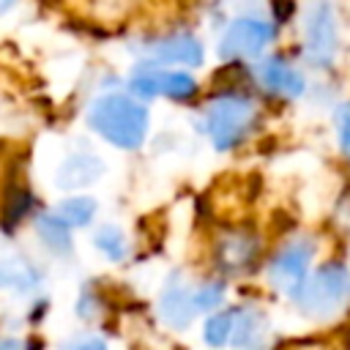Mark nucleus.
Listing matches in <instances>:
<instances>
[{
	"instance_id": "6ab92c4d",
	"label": "nucleus",
	"mask_w": 350,
	"mask_h": 350,
	"mask_svg": "<svg viewBox=\"0 0 350 350\" xmlns=\"http://www.w3.org/2000/svg\"><path fill=\"white\" fill-rule=\"evenodd\" d=\"M30 208V194L25 189H11L5 197V208H3V219L5 224H16Z\"/></svg>"
},
{
	"instance_id": "9b49d317",
	"label": "nucleus",
	"mask_w": 350,
	"mask_h": 350,
	"mask_svg": "<svg viewBox=\"0 0 350 350\" xmlns=\"http://www.w3.org/2000/svg\"><path fill=\"white\" fill-rule=\"evenodd\" d=\"M101 175V161L93 156H71L57 175V186L60 189H77L85 183H93Z\"/></svg>"
},
{
	"instance_id": "2eb2a0df",
	"label": "nucleus",
	"mask_w": 350,
	"mask_h": 350,
	"mask_svg": "<svg viewBox=\"0 0 350 350\" xmlns=\"http://www.w3.org/2000/svg\"><path fill=\"white\" fill-rule=\"evenodd\" d=\"M36 227H38V235L44 238V243L55 252H68L71 241H68V224H63L55 213H44L36 219Z\"/></svg>"
},
{
	"instance_id": "a211bd4d",
	"label": "nucleus",
	"mask_w": 350,
	"mask_h": 350,
	"mask_svg": "<svg viewBox=\"0 0 350 350\" xmlns=\"http://www.w3.org/2000/svg\"><path fill=\"white\" fill-rule=\"evenodd\" d=\"M230 331H232V309L230 312H221V314H213L208 323H205V342L213 345V347H221L230 342Z\"/></svg>"
},
{
	"instance_id": "1a4fd4ad",
	"label": "nucleus",
	"mask_w": 350,
	"mask_h": 350,
	"mask_svg": "<svg viewBox=\"0 0 350 350\" xmlns=\"http://www.w3.org/2000/svg\"><path fill=\"white\" fill-rule=\"evenodd\" d=\"M260 82L273 90V93H284V96H301L304 93V79L295 68H290L282 60H265L260 66Z\"/></svg>"
},
{
	"instance_id": "f257e3e1",
	"label": "nucleus",
	"mask_w": 350,
	"mask_h": 350,
	"mask_svg": "<svg viewBox=\"0 0 350 350\" xmlns=\"http://www.w3.org/2000/svg\"><path fill=\"white\" fill-rule=\"evenodd\" d=\"M90 126L118 148H137L148 131V112L129 96H101L88 109Z\"/></svg>"
},
{
	"instance_id": "dca6fc26",
	"label": "nucleus",
	"mask_w": 350,
	"mask_h": 350,
	"mask_svg": "<svg viewBox=\"0 0 350 350\" xmlns=\"http://www.w3.org/2000/svg\"><path fill=\"white\" fill-rule=\"evenodd\" d=\"M0 284L3 287H30L36 284V271L19 260H3L0 262Z\"/></svg>"
},
{
	"instance_id": "aec40b11",
	"label": "nucleus",
	"mask_w": 350,
	"mask_h": 350,
	"mask_svg": "<svg viewBox=\"0 0 350 350\" xmlns=\"http://www.w3.org/2000/svg\"><path fill=\"white\" fill-rule=\"evenodd\" d=\"M221 295H224V287H221L219 282H211V284L200 287V290L194 293V306H197V312H200V309H213V306H219Z\"/></svg>"
},
{
	"instance_id": "9d476101",
	"label": "nucleus",
	"mask_w": 350,
	"mask_h": 350,
	"mask_svg": "<svg viewBox=\"0 0 350 350\" xmlns=\"http://www.w3.org/2000/svg\"><path fill=\"white\" fill-rule=\"evenodd\" d=\"M159 312L161 317L172 325V328H183L191 323V317L197 314V306H194V293L183 290V287H170L161 301H159Z\"/></svg>"
},
{
	"instance_id": "20e7f679",
	"label": "nucleus",
	"mask_w": 350,
	"mask_h": 350,
	"mask_svg": "<svg viewBox=\"0 0 350 350\" xmlns=\"http://www.w3.org/2000/svg\"><path fill=\"white\" fill-rule=\"evenodd\" d=\"M336 52V19L328 3L312 5L306 16V57L317 66H328Z\"/></svg>"
},
{
	"instance_id": "39448f33",
	"label": "nucleus",
	"mask_w": 350,
	"mask_h": 350,
	"mask_svg": "<svg viewBox=\"0 0 350 350\" xmlns=\"http://www.w3.org/2000/svg\"><path fill=\"white\" fill-rule=\"evenodd\" d=\"M131 90L137 96H172V98H186L197 90V82L180 71H161L150 63L139 66L131 74Z\"/></svg>"
},
{
	"instance_id": "f8f14e48",
	"label": "nucleus",
	"mask_w": 350,
	"mask_h": 350,
	"mask_svg": "<svg viewBox=\"0 0 350 350\" xmlns=\"http://www.w3.org/2000/svg\"><path fill=\"white\" fill-rule=\"evenodd\" d=\"M262 317L257 312H246V309H232V331H230V342L232 345H260V334H262Z\"/></svg>"
},
{
	"instance_id": "4468645a",
	"label": "nucleus",
	"mask_w": 350,
	"mask_h": 350,
	"mask_svg": "<svg viewBox=\"0 0 350 350\" xmlns=\"http://www.w3.org/2000/svg\"><path fill=\"white\" fill-rule=\"evenodd\" d=\"M93 213H96V202H93L90 197H68V200H63L60 208L55 211V216H57L63 224H68V227H82V224H88V221L93 219Z\"/></svg>"
},
{
	"instance_id": "412c9836",
	"label": "nucleus",
	"mask_w": 350,
	"mask_h": 350,
	"mask_svg": "<svg viewBox=\"0 0 350 350\" xmlns=\"http://www.w3.org/2000/svg\"><path fill=\"white\" fill-rule=\"evenodd\" d=\"M339 137H342V148L350 153V115L342 120V131H339Z\"/></svg>"
},
{
	"instance_id": "6e6552de",
	"label": "nucleus",
	"mask_w": 350,
	"mask_h": 350,
	"mask_svg": "<svg viewBox=\"0 0 350 350\" xmlns=\"http://www.w3.org/2000/svg\"><path fill=\"white\" fill-rule=\"evenodd\" d=\"M150 52L156 55V60H164V63H183V66H200L202 63L200 41L194 36H186V33H175V36L156 41L150 46Z\"/></svg>"
},
{
	"instance_id": "f03ea898",
	"label": "nucleus",
	"mask_w": 350,
	"mask_h": 350,
	"mask_svg": "<svg viewBox=\"0 0 350 350\" xmlns=\"http://www.w3.org/2000/svg\"><path fill=\"white\" fill-rule=\"evenodd\" d=\"M293 295L298 298L306 314H314V317L331 314L350 298V273L339 262L323 265L309 282H301Z\"/></svg>"
},
{
	"instance_id": "7ed1b4c3",
	"label": "nucleus",
	"mask_w": 350,
	"mask_h": 350,
	"mask_svg": "<svg viewBox=\"0 0 350 350\" xmlns=\"http://www.w3.org/2000/svg\"><path fill=\"white\" fill-rule=\"evenodd\" d=\"M254 118V107L246 98L238 96H221L208 107L205 123H208V134L213 139V145L219 150H227L232 145H238V139L246 134L249 123Z\"/></svg>"
},
{
	"instance_id": "f3484780",
	"label": "nucleus",
	"mask_w": 350,
	"mask_h": 350,
	"mask_svg": "<svg viewBox=\"0 0 350 350\" xmlns=\"http://www.w3.org/2000/svg\"><path fill=\"white\" fill-rule=\"evenodd\" d=\"M96 246L109 257V260H123L129 254V246H126V238L120 235V230L115 227H101L96 232Z\"/></svg>"
},
{
	"instance_id": "0eeeda50",
	"label": "nucleus",
	"mask_w": 350,
	"mask_h": 350,
	"mask_svg": "<svg viewBox=\"0 0 350 350\" xmlns=\"http://www.w3.org/2000/svg\"><path fill=\"white\" fill-rule=\"evenodd\" d=\"M312 252H314V246H312L309 241H295V243L284 246V249L273 257V262H271V268H268L271 284H273L276 290H282V293H295L298 284L304 282V273H306V268H309Z\"/></svg>"
},
{
	"instance_id": "423d86ee",
	"label": "nucleus",
	"mask_w": 350,
	"mask_h": 350,
	"mask_svg": "<svg viewBox=\"0 0 350 350\" xmlns=\"http://www.w3.org/2000/svg\"><path fill=\"white\" fill-rule=\"evenodd\" d=\"M273 27L268 22L260 19H238L227 27L224 38H221V57H254L265 49V44L271 41Z\"/></svg>"
},
{
	"instance_id": "ddd939ff",
	"label": "nucleus",
	"mask_w": 350,
	"mask_h": 350,
	"mask_svg": "<svg viewBox=\"0 0 350 350\" xmlns=\"http://www.w3.org/2000/svg\"><path fill=\"white\" fill-rule=\"evenodd\" d=\"M254 252H257L254 238H249V235H230V238L221 241V252H219V257H221L224 265H230V268H241V265L252 262Z\"/></svg>"
}]
</instances>
